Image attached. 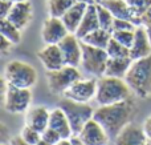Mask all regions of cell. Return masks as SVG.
I'll return each instance as SVG.
<instances>
[{
	"label": "cell",
	"instance_id": "obj_40",
	"mask_svg": "<svg viewBox=\"0 0 151 145\" xmlns=\"http://www.w3.org/2000/svg\"><path fill=\"white\" fill-rule=\"evenodd\" d=\"M77 1L85 3V4H88V5H91V4H97V3H98V0H77Z\"/></svg>",
	"mask_w": 151,
	"mask_h": 145
},
{
	"label": "cell",
	"instance_id": "obj_27",
	"mask_svg": "<svg viewBox=\"0 0 151 145\" xmlns=\"http://www.w3.org/2000/svg\"><path fill=\"white\" fill-rule=\"evenodd\" d=\"M106 52L109 57H130V48L125 47L113 37L106 48Z\"/></svg>",
	"mask_w": 151,
	"mask_h": 145
},
{
	"label": "cell",
	"instance_id": "obj_8",
	"mask_svg": "<svg viewBox=\"0 0 151 145\" xmlns=\"http://www.w3.org/2000/svg\"><path fill=\"white\" fill-rule=\"evenodd\" d=\"M32 101V92L29 88H17L7 84L4 107L9 113H23L29 109Z\"/></svg>",
	"mask_w": 151,
	"mask_h": 145
},
{
	"label": "cell",
	"instance_id": "obj_14",
	"mask_svg": "<svg viewBox=\"0 0 151 145\" xmlns=\"http://www.w3.org/2000/svg\"><path fill=\"white\" fill-rule=\"evenodd\" d=\"M37 57L47 71H56L65 65L63 52L58 44H47L41 51H39Z\"/></svg>",
	"mask_w": 151,
	"mask_h": 145
},
{
	"label": "cell",
	"instance_id": "obj_1",
	"mask_svg": "<svg viewBox=\"0 0 151 145\" xmlns=\"http://www.w3.org/2000/svg\"><path fill=\"white\" fill-rule=\"evenodd\" d=\"M135 111V104L131 99L109 105H99L94 111L93 119L106 130L107 136L114 140L118 133L131 121Z\"/></svg>",
	"mask_w": 151,
	"mask_h": 145
},
{
	"label": "cell",
	"instance_id": "obj_33",
	"mask_svg": "<svg viewBox=\"0 0 151 145\" xmlns=\"http://www.w3.org/2000/svg\"><path fill=\"white\" fill-rule=\"evenodd\" d=\"M15 3L9 0H0V19H7Z\"/></svg>",
	"mask_w": 151,
	"mask_h": 145
},
{
	"label": "cell",
	"instance_id": "obj_25",
	"mask_svg": "<svg viewBox=\"0 0 151 145\" xmlns=\"http://www.w3.org/2000/svg\"><path fill=\"white\" fill-rule=\"evenodd\" d=\"M77 3V0H48V11L49 16L63 17L68 9Z\"/></svg>",
	"mask_w": 151,
	"mask_h": 145
},
{
	"label": "cell",
	"instance_id": "obj_16",
	"mask_svg": "<svg viewBox=\"0 0 151 145\" xmlns=\"http://www.w3.org/2000/svg\"><path fill=\"white\" fill-rule=\"evenodd\" d=\"M32 15H33V8H32V3L28 0L24 1L15 3L11 9L9 15H8V20L13 23L17 28L24 29L32 20Z\"/></svg>",
	"mask_w": 151,
	"mask_h": 145
},
{
	"label": "cell",
	"instance_id": "obj_31",
	"mask_svg": "<svg viewBox=\"0 0 151 145\" xmlns=\"http://www.w3.org/2000/svg\"><path fill=\"white\" fill-rule=\"evenodd\" d=\"M137 24L130 20H123V19H115L113 24V31H135Z\"/></svg>",
	"mask_w": 151,
	"mask_h": 145
},
{
	"label": "cell",
	"instance_id": "obj_4",
	"mask_svg": "<svg viewBox=\"0 0 151 145\" xmlns=\"http://www.w3.org/2000/svg\"><path fill=\"white\" fill-rule=\"evenodd\" d=\"M58 107L68 117L74 136H77L82 130V128L89 120L93 119L94 111H96L89 103H80V101H74L68 97H64L58 103Z\"/></svg>",
	"mask_w": 151,
	"mask_h": 145
},
{
	"label": "cell",
	"instance_id": "obj_29",
	"mask_svg": "<svg viewBox=\"0 0 151 145\" xmlns=\"http://www.w3.org/2000/svg\"><path fill=\"white\" fill-rule=\"evenodd\" d=\"M111 35H113V39L119 41L125 47L131 48L134 41V36H135V31H113Z\"/></svg>",
	"mask_w": 151,
	"mask_h": 145
},
{
	"label": "cell",
	"instance_id": "obj_26",
	"mask_svg": "<svg viewBox=\"0 0 151 145\" xmlns=\"http://www.w3.org/2000/svg\"><path fill=\"white\" fill-rule=\"evenodd\" d=\"M97 12H98V20H99V28L106 29L109 32H113V24H114L115 17L107 8H105L101 3H97Z\"/></svg>",
	"mask_w": 151,
	"mask_h": 145
},
{
	"label": "cell",
	"instance_id": "obj_37",
	"mask_svg": "<svg viewBox=\"0 0 151 145\" xmlns=\"http://www.w3.org/2000/svg\"><path fill=\"white\" fill-rule=\"evenodd\" d=\"M9 145H29V144L27 143V141L24 140V138L21 137L20 135H19V136H16V137L11 138V143H9Z\"/></svg>",
	"mask_w": 151,
	"mask_h": 145
},
{
	"label": "cell",
	"instance_id": "obj_43",
	"mask_svg": "<svg viewBox=\"0 0 151 145\" xmlns=\"http://www.w3.org/2000/svg\"><path fill=\"white\" fill-rule=\"evenodd\" d=\"M9 1H12V3H19V1H24V0H9Z\"/></svg>",
	"mask_w": 151,
	"mask_h": 145
},
{
	"label": "cell",
	"instance_id": "obj_28",
	"mask_svg": "<svg viewBox=\"0 0 151 145\" xmlns=\"http://www.w3.org/2000/svg\"><path fill=\"white\" fill-rule=\"evenodd\" d=\"M130 7V9L133 11V13L142 20V16L149 11L151 7V0H126Z\"/></svg>",
	"mask_w": 151,
	"mask_h": 145
},
{
	"label": "cell",
	"instance_id": "obj_9",
	"mask_svg": "<svg viewBox=\"0 0 151 145\" xmlns=\"http://www.w3.org/2000/svg\"><path fill=\"white\" fill-rule=\"evenodd\" d=\"M64 56L65 65L78 67L82 61V41L76 36V33H68L58 43Z\"/></svg>",
	"mask_w": 151,
	"mask_h": 145
},
{
	"label": "cell",
	"instance_id": "obj_12",
	"mask_svg": "<svg viewBox=\"0 0 151 145\" xmlns=\"http://www.w3.org/2000/svg\"><path fill=\"white\" fill-rule=\"evenodd\" d=\"M77 136L85 145H107L110 140L104 127L94 119L89 120Z\"/></svg>",
	"mask_w": 151,
	"mask_h": 145
},
{
	"label": "cell",
	"instance_id": "obj_34",
	"mask_svg": "<svg viewBox=\"0 0 151 145\" xmlns=\"http://www.w3.org/2000/svg\"><path fill=\"white\" fill-rule=\"evenodd\" d=\"M12 45H13L12 41H9L7 37L1 36V39H0V52H1L3 55L8 53V51H11V48H12Z\"/></svg>",
	"mask_w": 151,
	"mask_h": 145
},
{
	"label": "cell",
	"instance_id": "obj_45",
	"mask_svg": "<svg viewBox=\"0 0 151 145\" xmlns=\"http://www.w3.org/2000/svg\"><path fill=\"white\" fill-rule=\"evenodd\" d=\"M1 145H7V144H5V143H1Z\"/></svg>",
	"mask_w": 151,
	"mask_h": 145
},
{
	"label": "cell",
	"instance_id": "obj_10",
	"mask_svg": "<svg viewBox=\"0 0 151 145\" xmlns=\"http://www.w3.org/2000/svg\"><path fill=\"white\" fill-rule=\"evenodd\" d=\"M96 93H97L96 79H88V80L80 79L64 93V97L72 99V100L80 101V103H89L91 99L96 97Z\"/></svg>",
	"mask_w": 151,
	"mask_h": 145
},
{
	"label": "cell",
	"instance_id": "obj_24",
	"mask_svg": "<svg viewBox=\"0 0 151 145\" xmlns=\"http://www.w3.org/2000/svg\"><path fill=\"white\" fill-rule=\"evenodd\" d=\"M0 32L1 36L7 37L13 44H19L21 40V29L17 28L8 19H0Z\"/></svg>",
	"mask_w": 151,
	"mask_h": 145
},
{
	"label": "cell",
	"instance_id": "obj_42",
	"mask_svg": "<svg viewBox=\"0 0 151 145\" xmlns=\"http://www.w3.org/2000/svg\"><path fill=\"white\" fill-rule=\"evenodd\" d=\"M147 29V33H149V37H150V43H151V25H147L146 27Z\"/></svg>",
	"mask_w": 151,
	"mask_h": 145
},
{
	"label": "cell",
	"instance_id": "obj_41",
	"mask_svg": "<svg viewBox=\"0 0 151 145\" xmlns=\"http://www.w3.org/2000/svg\"><path fill=\"white\" fill-rule=\"evenodd\" d=\"M36 145H53V144H49L48 141H45V140H42V138H41V140H40Z\"/></svg>",
	"mask_w": 151,
	"mask_h": 145
},
{
	"label": "cell",
	"instance_id": "obj_32",
	"mask_svg": "<svg viewBox=\"0 0 151 145\" xmlns=\"http://www.w3.org/2000/svg\"><path fill=\"white\" fill-rule=\"evenodd\" d=\"M41 136H42V140L48 141L49 144H53V145H55L56 143H58V141L63 138V137L60 136V133L56 132V130L52 129L50 127H48L47 129H45L44 132L41 133Z\"/></svg>",
	"mask_w": 151,
	"mask_h": 145
},
{
	"label": "cell",
	"instance_id": "obj_15",
	"mask_svg": "<svg viewBox=\"0 0 151 145\" xmlns=\"http://www.w3.org/2000/svg\"><path fill=\"white\" fill-rule=\"evenodd\" d=\"M151 55V43L145 25H138L135 29L133 45L130 48V57L133 60L143 59Z\"/></svg>",
	"mask_w": 151,
	"mask_h": 145
},
{
	"label": "cell",
	"instance_id": "obj_44",
	"mask_svg": "<svg viewBox=\"0 0 151 145\" xmlns=\"http://www.w3.org/2000/svg\"><path fill=\"white\" fill-rule=\"evenodd\" d=\"M146 145H151V140H149V141H147V144Z\"/></svg>",
	"mask_w": 151,
	"mask_h": 145
},
{
	"label": "cell",
	"instance_id": "obj_30",
	"mask_svg": "<svg viewBox=\"0 0 151 145\" xmlns=\"http://www.w3.org/2000/svg\"><path fill=\"white\" fill-rule=\"evenodd\" d=\"M20 136H21V137H23L24 140H25L29 145H36V144L42 138L41 133H40L39 130L33 129V128L28 127V125H25V127L21 129Z\"/></svg>",
	"mask_w": 151,
	"mask_h": 145
},
{
	"label": "cell",
	"instance_id": "obj_17",
	"mask_svg": "<svg viewBox=\"0 0 151 145\" xmlns=\"http://www.w3.org/2000/svg\"><path fill=\"white\" fill-rule=\"evenodd\" d=\"M98 3H101L105 8H107L115 19L130 20L137 25H142V20L133 13L126 0H99Z\"/></svg>",
	"mask_w": 151,
	"mask_h": 145
},
{
	"label": "cell",
	"instance_id": "obj_18",
	"mask_svg": "<svg viewBox=\"0 0 151 145\" xmlns=\"http://www.w3.org/2000/svg\"><path fill=\"white\" fill-rule=\"evenodd\" d=\"M49 117H50V111H48V108L41 105L33 107V108H29L27 111L25 125L42 133L49 127Z\"/></svg>",
	"mask_w": 151,
	"mask_h": 145
},
{
	"label": "cell",
	"instance_id": "obj_3",
	"mask_svg": "<svg viewBox=\"0 0 151 145\" xmlns=\"http://www.w3.org/2000/svg\"><path fill=\"white\" fill-rule=\"evenodd\" d=\"M125 81L138 97L146 99L151 96V55L133 60L125 76Z\"/></svg>",
	"mask_w": 151,
	"mask_h": 145
},
{
	"label": "cell",
	"instance_id": "obj_21",
	"mask_svg": "<svg viewBox=\"0 0 151 145\" xmlns=\"http://www.w3.org/2000/svg\"><path fill=\"white\" fill-rule=\"evenodd\" d=\"M86 8H88V4L85 3H80L77 1L74 5H72L68 9V12L63 16V21L65 24V27L68 28L69 33H76L80 27L81 21L83 19V15L86 12Z\"/></svg>",
	"mask_w": 151,
	"mask_h": 145
},
{
	"label": "cell",
	"instance_id": "obj_23",
	"mask_svg": "<svg viewBox=\"0 0 151 145\" xmlns=\"http://www.w3.org/2000/svg\"><path fill=\"white\" fill-rule=\"evenodd\" d=\"M111 37H113L111 32L106 31V29L98 28V29H96V31L90 32L89 35H86V36L81 40H82L83 43H86V44H89V45L106 49L107 45H109V43H110V40H111Z\"/></svg>",
	"mask_w": 151,
	"mask_h": 145
},
{
	"label": "cell",
	"instance_id": "obj_39",
	"mask_svg": "<svg viewBox=\"0 0 151 145\" xmlns=\"http://www.w3.org/2000/svg\"><path fill=\"white\" fill-rule=\"evenodd\" d=\"M55 145H72V140L70 138H61L58 143H56Z\"/></svg>",
	"mask_w": 151,
	"mask_h": 145
},
{
	"label": "cell",
	"instance_id": "obj_6",
	"mask_svg": "<svg viewBox=\"0 0 151 145\" xmlns=\"http://www.w3.org/2000/svg\"><path fill=\"white\" fill-rule=\"evenodd\" d=\"M48 87L53 95H64L76 81L81 79V73L77 67L64 65L56 71H48Z\"/></svg>",
	"mask_w": 151,
	"mask_h": 145
},
{
	"label": "cell",
	"instance_id": "obj_46",
	"mask_svg": "<svg viewBox=\"0 0 151 145\" xmlns=\"http://www.w3.org/2000/svg\"><path fill=\"white\" fill-rule=\"evenodd\" d=\"M98 1H99V0H98Z\"/></svg>",
	"mask_w": 151,
	"mask_h": 145
},
{
	"label": "cell",
	"instance_id": "obj_35",
	"mask_svg": "<svg viewBox=\"0 0 151 145\" xmlns=\"http://www.w3.org/2000/svg\"><path fill=\"white\" fill-rule=\"evenodd\" d=\"M143 129H145V133L147 135V137H149V140H151V115L147 117L146 120H145Z\"/></svg>",
	"mask_w": 151,
	"mask_h": 145
},
{
	"label": "cell",
	"instance_id": "obj_36",
	"mask_svg": "<svg viewBox=\"0 0 151 145\" xmlns=\"http://www.w3.org/2000/svg\"><path fill=\"white\" fill-rule=\"evenodd\" d=\"M142 25H145V27L151 25V7L149 8V11L142 16Z\"/></svg>",
	"mask_w": 151,
	"mask_h": 145
},
{
	"label": "cell",
	"instance_id": "obj_19",
	"mask_svg": "<svg viewBox=\"0 0 151 145\" xmlns=\"http://www.w3.org/2000/svg\"><path fill=\"white\" fill-rule=\"evenodd\" d=\"M49 127L55 129L56 132L60 133L63 138H70L73 136V130L69 124V120L64 111L57 107L56 109L50 111V117H49Z\"/></svg>",
	"mask_w": 151,
	"mask_h": 145
},
{
	"label": "cell",
	"instance_id": "obj_22",
	"mask_svg": "<svg viewBox=\"0 0 151 145\" xmlns=\"http://www.w3.org/2000/svg\"><path fill=\"white\" fill-rule=\"evenodd\" d=\"M131 63H133V59L131 57H109L107 64H106L105 76L125 79Z\"/></svg>",
	"mask_w": 151,
	"mask_h": 145
},
{
	"label": "cell",
	"instance_id": "obj_11",
	"mask_svg": "<svg viewBox=\"0 0 151 145\" xmlns=\"http://www.w3.org/2000/svg\"><path fill=\"white\" fill-rule=\"evenodd\" d=\"M69 33L61 17L49 16L42 24L41 36L45 44H58Z\"/></svg>",
	"mask_w": 151,
	"mask_h": 145
},
{
	"label": "cell",
	"instance_id": "obj_2",
	"mask_svg": "<svg viewBox=\"0 0 151 145\" xmlns=\"http://www.w3.org/2000/svg\"><path fill=\"white\" fill-rule=\"evenodd\" d=\"M131 89L125 79L101 76L97 79L96 101L98 105H109L130 99Z\"/></svg>",
	"mask_w": 151,
	"mask_h": 145
},
{
	"label": "cell",
	"instance_id": "obj_7",
	"mask_svg": "<svg viewBox=\"0 0 151 145\" xmlns=\"http://www.w3.org/2000/svg\"><path fill=\"white\" fill-rule=\"evenodd\" d=\"M107 60H109V55H107L106 49L93 47V45H89L82 41V61H81V65L85 69V72L96 77L105 76Z\"/></svg>",
	"mask_w": 151,
	"mask_h": 145
},
{
	"label": "cell",
	"instance_id": "obj_20",
	"mask_svg": "<svg viewBox=\"0 0 151 145\" xmlns=\"http://www.w3.org/2000/svg\"><path fill=\"white\" fill-rule=\"evenodd\" d=\"M98 28H99V20H98V12H97V4L88 5L82 21H81L80 27H78L77 32H76V36L78 39H83L86 35H89L90 32L96 31Z\"/></svg>",
	"mask_w": 151,
	"mask_h": 145
},
{
	"label": "cell",
	"instance_id": "obj_38",
	"mask_svg": "<svg viewBox=\"0 0 151 145\" xmlns=\"http://www.w3.org/2000/svg\"><path fill=\"white\" fill-rule=\"evenodd\" d=\"M70 140H72V145H85L82 143V141H81V138L78 137V136H72L70 137Z\"/></svg>",
	"mask_w": 151,
	"mask_h": 145
},
{
	"label": "cell",
	"instance_id": "obj_13",
	"mask_svg": "<svg viewBox=\"0 0 151 145\" xmlns=\"http://www.w3.org/2000/svg\"><path fill=\"white\" fill-rule=\"evenodd\" d=\"M149 137L145 133L143 127L129 123L114 138L115 145H146Z\"/></svg>",
	"mask_w": 151,
	"mask_h": 145
},
{
	"label": "cell",
	"instance_id": "obj_5",
	"mask_svg": "<svg viewBox=\"0 0 151 145\" xmlns=\"http://www.w3.org/2000/svg\"><path fill=\"white\" fill-rule=\"evenodd\" d=\"M4 77L7 84L31 89L37 81V72L31 64L25 61L12 60L5 65Z\"/></svg>",
	"mask_w": 151,
	"mask_h": 145
}]
</instances>
